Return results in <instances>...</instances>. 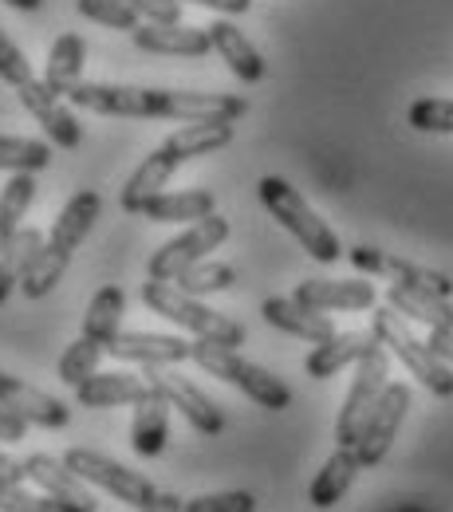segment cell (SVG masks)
Instances as JSON below:
<instances>
[{"label": "cell", "mask_w": 453, "mask_h": 512, "mask_svg": "<svg viewBox=\"0 0 453 512\" xmlns=\"http://www.w3.org/2000/svg\"><path fill=\"white\" fill-rule=\"evenodd\" d=\"M67 103L107 119H174V123H237L249 115V99L213 91H166L130 83H75Z\"/></svg>", "instance_id": "6da1fadb"}, {"label": "cell", "mask_w": 453, "mask_h": 512, "mask_svg": "<svg viewBox=\"0 0 453 512\" xmlns=\"http://www.w3.org/2000/svg\"><path fill=\"white\" fill-rule=\"evenodd\" d=\"M99 213H103V197H99L95 190H79L67 197V205L60 209V217H56L52 229H48L44 253L36 256V264H32L28 276L20 280V292H24L28 300H44V296L64 280L71 256L79 253V245L91 237Z\"/></svg>", "instance_id": "7a4b0ae2"}, {"label": "cell", "mask_w": 453, "mask_h": 512, "mask_svg": "<svg viewBox=\"0 0 453 512\" xmlns=\"http://www.w3.org/2000/svg\"><path fill=\"white\" fill-rule=\"evenodd\" d=\"M257 197H260V205L280 221V229H288V233L300 241V249L312 256V260L335 264V260L343 256V245H339V237L331 233V225L304 201V193L296 190L292 182L268 174V178L257 182Z\"/></svg>", "instance_id": "3957f363"}, {"label": "cell", "mask_w": 453, "mask_h": 512, "mask_svg": "<svg viewBox=\"0 0 453 512\" xmlns=\"http://www.w3.org/2000/svg\"><path fill=\"white\" fill-rule=\"evenodd\" d=\"M142 304H146L154 316H162V320H170L174 327L190 331L194 339L217 343V347H233V351H237V347H245V339H249L245 327L237 320H229V316L205 308L201 296L182 292V288L170 284V280H146V284H142Z\"/></svg>", "instance_id": "277c9868"}, {"label": "cell", "mask_w": 453, "mask_h": 512, "mask_svg": "<svg viewBox=\"0 0 453 512\" xmlns=\"http://www.w3.org/2000/svg\"><path fill=\"white\" fill-rule=\"evenodd\" d=\"M190 363H197L205 375L221 379V383L237 386L245 398H253L260 410H288L292 406V390L284 379H276L272 371L257 367L253 359H245L241 351L233 347H217V343H205V339H194V355Z\"/></svg>", "instance_id": "5b68a950"}, {"label": "cell", "mask_w": 453, "mask_h": 512, "mask_svg": "<svg viewBox=\"0 0 453 512\" xmlns=\"http://www.w3.org/2000/svg\"><path fill=\"white\" fill-rule=\"evenodd\" d=\"M371 331L379 335V343H383L390 355H394L418 383L426 386L430 394L453 398V367L442 359V355H434V347H430L426 339H418V335L410 331L406 316H398L390 304L387 308H375Z\"/></svg>", "instance_id": "8992f818"}, {"label": "cell", "mask_w": 453, "mask_h": 512, "mask_svg": "<svg viewBox=\"0 0 453 512\" xmlns=\"http://www.w3.org/2000/svg\"><path fill=\"white\" fill-rule=\"evenodd\" d=\"M64 465L75 473V477H83L87 485L111 493L115 501H123V505H130V509H146V505L158 497V489H154L150 477L134 473V469H127L123 461L107 457V453L71 446V449H64Z\"/></svg>", "instance_id": "52a82bcc"}, {"label": "cell", "mask_w": 453, "mask_h": 512, "mask_svg": "<svg viewBox=\"0 0 453 512\" xmlns=\"http://www.w3.org/2000/svg\"><path fill=\"white\" fill-rule=\"evenodd\" d=\"M390 383V351L379 343L375 351H367L359 363H355V379L351 390L339 406V418H335V446H355L359 442V430L367 422V414L375 410V402L383 398V390Z\"/></svg>", "instance_id": "ba28073f"}, {"label": "cell", "mask_w": 453, "mask_h": 512, "mask_svg": "<svg viewBox=\"0 0 453 512\" xmlns=\"http://www.w3.org/2000/svg\"><path fill=\"white\" fill-rule=\"evenodd\" d=\"M229 241V221L221 213H209L205 221L190 225L186 233H178L174 241H166L158 253L146 260V280H178L190 264L205 260L209 253H217Z\"/></svg>", "instance_id": "9c48e42d"}, {"label": "cell", "mask_w": 453, "mask_h": 512, "mask_svg": "<svg viewBox=\"0 0 453 512\" xmlns=\"http://www.w3.org/2000/svg\"><path fill=\"white\" fill-rule=\"evenodd\" d=\"M406 410H410V386L387 383L383 398H379L375 410L367 414V422H363V430H359V442H355L363 469L383 465V457L390 453L398 430H402V422H406Z\"/></svg>", "instance_id": "30bf717a"}, {"label": "cell", "mask_w": 453, "mask_h": 512, "mask_svg": "<svg viewBox=\"0 0 453 512\" xmlns=\"http://www.w3.org/2000/svg\"><path fill=\"white\" fill-rule=\"evenodd\" d=\"M146 379L170 398V406L194 426L197 434L217 438V434L225 430V414H221V406H217L201 386L190 383L186 375H178L174 367H146Z\"/></svg>", "instance_id": "8fae6325"}, {"label": "cell", "mask_w": 453, "mask_h": 512, "mask_svg": "<svg viewBox=\"0 0 453 512\" xmlns=\"http://www.w3.org/2000/svg\"><path fill=\"white\" fill-rule=\"evenodd\" d=\"M351 264L367 276H383L390 284H406V288H422V292H434V296H453V280L446 272H434V268H422L406 256L383 253V249H371V245H355L351 249Z\"/></svg>", "instance_id": "7c38bea8"}, {"label": "cell", "mask_w": 453, "mask_h": 512, "mask_svg": "<svg viewBox=\"0 0 453 512\" xmlns=\"http://www.w3.org/2000/svg\"><path fill=\"white\" fill-rule=\"evenodd\" d=\"M16 95H20L24 111L44 127V134H48L60 150H75V146L83 142V127H79V119L71 115V103H67L64 95H56L44 79H28L24 87H16Z\"/></svg>", "instance_id": "4fadbf2b"}, {"label": "cell", "mask_w": 453, "mask_h": 512, "mask_svg": "<svg viewBox=\"0 0 453 512\" xmlns=\"http://www.w3.org/2000/svg\"><path fill=\"white\" fill-rule=\"evenodd\" d=\"M107 355H115L119 363H142V367H178L194 355V343L182 335H158V331H119Z\"/></svg>", "instance_id": "5bb4252c"}, {"label": "cell", "mask_w": 453, "mask_h": 512, "mask_svg": "<svg viewBox=\"0 0 453 512\" xmlns=\"http://www.w3.org/2000/svg\"><path fill=\"white\" fill-rule=\"evenodd\" d=\"M24 469H28V481H32L40 493H48V497H56V501H67L71 509H79V512L99 509L91 485L67 469L64 457H52V453H28V457H24Z\"/></svg>", "instance_id": "9a60e30c"}, {"label": "cell", "mask_w": 453, "mask_h": 512, "mask_svg": "<svg viewBox=\"0 0 453 512\" xmlns=\"http://www.w3.org/2000/svg\"><path fill=\"white\" fill-rule=\"evenodd\" d=\"M300 304L316 308V312H375L379 308V292L367 280H300L292 292Z\"/></svg>", "instance_id": "2e32d148"}, {"label": "cell", "mask_w": 453, "mask_h": 512, "mask_svg": "<svg viewBox=\"0 0 453 512\" xmlns=\"http://www.w3.org/2000/svg\"><path fill=\"white\" fill-rule=\"evenodd\" d=\"M134 48L138 52H150V56H190L201 60L213 52V40H209V28H190V24H138L130 32Z\"/></svg>", "instance_id": "e0dca14e"}, {"label": "cell", "mask_w": 453, "mask_h": 512, "mask_svg": "<svg viewBox=\"0 0 453 512\" xmlns=\"http://www.w3.org/2000/svg\"><path fill=\"white\" fill-rule=\"evenodd\" d=\"M260 316L272 323L276 331H284V335H296V339H304V343H327L331 335H335V320L327 316V312H316V308H308V304H300L296 296H268L264 304H260Z\"/></svg>", "instance_id": "ac0fdd59"}, {"label": "cell", "mask_w": 453, "mask_h": 512, "mask_svg": "<svg viewBox=\"0 0 453 512\" xmlns=\"http://www.w3.org/2000/svg\"><path fill=\"white\" fill-rule=\"evenodd\" d=\"M379 347V335L375 331H335L327 343H316L304 359V371L308 379H335L343 367H355L367 351Z\"/></svg>", "instance_id": "d6986e66"}, {"label": "cell", "mask_w": 453, "mask_h": 512, "mask_svg": "<svg viewBox=\"0 0 453 512\" xmlns=\"http://www.w3.org/2000/svg\"><path fill=\"white\" fill-rule=\"evenodd\" d=\"M0 402H4L12 414H20L28 426L64 430L67 422H71V410H67V402H60L56 394H48V390H40V386L16 379V375H8V383L0 386Z\"/></svg>", "instance_id": "ffe728a7"}, {"label": "cell", "mask_w": 453, "mask_h": 512, "mask_svg": "<svg viewBox=\"0 0 453 512\" xmlns=\"http://www.w3.org/2000/svg\"><path fill=\"white\" fill-rule=\"evenodd\" d=\"M154 386V383H150ZM170 398L154 386L142 402H134V418H130V449L146 461L162 457V449L170 442Z\"/></svg>", "instance_id": "44dd1931"}, {"label": "cell", "mask_w": 453, "mask_h": 512, "mask_svg": "<svg viewBox=\"0 0 453 512\" xmlns=\"http://www.w3.org/2000/svg\"><path fill=\"white\" fill-rule=\"evenodd\" d=\"M154 386L146 375H130V371H95L91 379L75 386V402L87 410H107V406H134L150 394Z\"/></svg>", "instance_id": "7402d4cb"}, {"label": "cell", "mask_w": 453, "mask_h": 512, "mask_svg": "<svg viewBox=\"0 0 453 512\" xmlns=\"http://www.w3.org/2000/svg\"><path fill=\"white\" fill-rule=\"evenodd\" d=\"M209 40H213V52L229 64V71H233L241 83H260V79H264V71H268V67H264V56H260L257 44H253L233 20H225V16L213 20V24H209Z\"/></svg>", "instance_id": "603a6c76"}, {"label": "cell", "mask_w": 453, "mask_h": 512, "mask_svg": "<svg viewBox=\"0 0 453 512\" xmlns=\"http://www.w3.org/2000/svg\"><path fill=\"white\" fill-rule=\"evenodd\" d=\"M363 473V461H359V449L355 446H335V453L327 457L324 465H320V473L312 477V489H308V501L316 505V509H335L347 493H351V485H355V477Z\"/></svg>", "instance_id": "cb8c5ba5"}, {"label": "cell", "mask_w": 453, "mask_h": 512, "mask_svg": "<svg viewBox=\"0 0 453 512\" xmlns=\"http://www.w3.org/2000/svg\"><path fill=\"white\" fill-rule=\"evenodd\" d=\"M182 162L166 150V146H158V150H150L146 158H142V166L134 170L127 178V186L119 193V205H123V213H142L146 209V201H154L158 193L166 190V182L174 178V170H178Z\"/></svg>", "instance_id": "d4e9b609"}, {"label": "cell", "mask_w": 453, "mask_h": 512, "mask_svg": "<svg viewBox=\"0 0 453 512\" xmlns=\"http://www.w3.org/2000/svg\"><path fill=\"white\" fill-rule=\"evenodd\" d=\"M209 213H217V197L209 190H162L154 201H146L142 217L158 221V225H197Z\"/></svg>", "instance_id": "484cf974"}, {"label": "cell", "mask_w": 453, "mask_h": 512, "mask_svg": "<svg viewBox=\"0 0 453 512\" xmlns=\"http://www.w3.org/2000/svg\"><path fill=\"white\" fill-rule=\"evenodd\" d=\"M387 304L398 316L422 323L430 331H453V304L446 296H434V292H422V288H406V284H390Z\"/></svg>", "instance_id": "4316f807"}, {"label": "cell", "mask_w": 453, "mask_h": 512, "mask_svg": "<svg viewBox=\"0 0 453 512\" xmlns=\"http://www.w3.org/2000/svg\"><path fill=\"white\" fill-rule=\"evenodd\" d=\"M123 316H127V292L119 284H103L91 296L87 312H83V335L103 343V347H111L119 339V331H123Z\"/></svg>", "instance_id": "83f0119b"}, {"label": "cell", "mask_w": 453, "mask_h": 512, "mask_svg": "<svg viewBox=\"0 0 453 512\" xmlns=\"http://www.w3.org/2000/svg\"><path fill=\"white\" fill-rule=\"evenodd\" d=\"M44 233L24 225L20 233H12L4 245H0V304L8 300L12 288H20V280L28 276V268L36 264V256L44 253Z\"/></svg>", "instance_id": "f1b7e54d"}, {"label": "cell", "mask_w": 453, "mask_h": 512, "mask_svg": "<svg viewBox=\"0 0 453 512\" xmlns=\"http://www.w3.org/2000/svg\"><path fill=\"white\" fill-rule=\"evenodd\" d=\"M233 142V123H186V127H178L162 146L186 166V162H194V158H205V154H213V150H225Z\"/></svg>", "instance_id": "f546056e"}, {"label": "cell", "mask_w": 453, "mask_h": 512, "mask_svg": "<svg viewBox=\"0 0 453 512\" xmlns=\"http://www.w3.org/2000/svg\"><path fill=\"white\" fill-rule=\"evenodd\" d=\"M83 64H87V40L75 36V32H64V36L52 44V52H48L44 83H48L56 95L67 99V91H71L75 83H83Z\"/></svg>", "instance_id": "4dcf8cb0"}, {"label": "cell", "mask_w": 453, "mask_h": 512, "mask_svg": "<svg viewBox=\"0 0 453 512\" xmlns=\"http://www.w3.org/2000/svg\"><path fill=\"white\" fill-rule=\"evenodd\" d=\"M32 201H36V182H32V174H12L8 186L0 190V245H4L12 233L24 229V217H28Z\"/></svg>", "instance_id": "1f68e13d"}, {"label": "cell", "mask_w": 453, "mask_h": 512, "mask_svg": "<svg viewBox=\"0 0 453 512\" xmlns=\"http://www.w3.org/2000/svg\"><path fill=\"white\" fill-rule=\"evenodd\" d=\"M48 162H52V146L48 142L0 134V170H8V174H36Z\"/></svg>", "instance_id": "d6a6232c"}, {"label": "cell", "mask_w": 453, "mask_h": 512, "mask_svg": "<svg viewBox=\"0 0 453 512\" xmlns=\"http://www.w3.org/2000/svg\"><path fill=\"white\" fill-rule=\"evenodd\" d=\"M103 355H107V347H103V343H95V339L79 335L75 343H67L64 355H60V363H56V375H60V383L79 386L83 379H91V375L99 371Z\"/></svg>", "instance_id": "836d02e7"}, {"label": "cell", "mask_w": 453, "mask_h": 512, "mask_svg": "<svg viewBox=\"0 0 453 512\" xmlns=\"http://www.w3.org/2000/svg\"><path fill=\"white\" fill-rule=\"evenodd\" d=\"M182 292H190V296H213V292H225V288H233L237 284V272L225 264V260H197L190 264L178 280H174Z\"/></svg>", "instance_id": "e575fe53"}, {"label": "cell", "mask_w": 453, "mask_h": 512, "mask_svg": "<svg viewBox=\"0 0 453 512\" xmlns=\"http://www.w3.org/2000/svg\"><path fill=\"white\" fill-rule=\"evenodd\" d=\"M75 8L91 24H103V28H115V32H134L142 24V16L134 12V4H127V0H79Z\"/></svg>", "instance_id": "d590c367"}, {"label": "cell", "mask_w": 453, "mask_h": 512, "mask_svg": "<svg viewBox=\"0 0 453 512\" xmlns=\"http://www.w3.org/2000/svg\"><path fill=\"white\" fill-rule=\"evenodd\" d=\"M0 512H79L48 493H28L24 481H0Z\"/></svg>", "instance_id": "8d00e7d4"}, {"label": "cell", "mask_w": 453, "mask_h": 512, "mask_svg": "<svg viewBox=\"0 0 453 512\" xmlns=\"http://www.w3.org/2000/svg\"><path fill=\"white\" fill-rule=\"evenodd\" d=\"M406 123L422 134H453V99H414Z\"/></svg>", "instance_id": "74e56055"}, {"label": "cell", "mask_w": 453, "mask_h": 512, "mask_svg": "<svg viewBox=\"0 0 453 512\" xmlns=\"http://www.w3.org/2000/svg\"><path fill=\"white\" fill-rule=\"evenodd\" d=\"M182 512H257V497L245 489H229V493H201L194 501H186Z\"/></svg>", "instance_id": "f35d334b"}, {"label": "cell", "mask_w": 453, "mask_h": 512, "mask_svg": "<svg viewBox=\"0 0 453 512\" xmlns=\"http://www.w3.org/2000/svg\"><path fill=\"white\" fill-rule=\"evenodd\" d=\"M0 79L8 83V87H24L28 79H36L32 75V64H28V56L12 44V36L0 28Z\"/></svg>", "instance_id": "ab89813d"}, {"label": "cell", "mask_w": 453, "mask_h": 512, "mask_svg": "<svg viewBox=\"0 0 453 512\" xmlns=\"http://www.w3.org/2000/svg\"><path fill=\"white\" fill-rule=\"evenodd\" d=\"M146 24H182V0H127Z\"/></svg>", "instance_id": "60d3db41"}, {"label": "cell", "mask_w": 453, "mask_h": 512, "mask_svg": "<svg viewBox=\"0 0 453 512\" xmlns=\"http://www.w3.org/2000/svg\"><path fill=\"white\" fill-rule=\"evenodd\" d=\"M24 434H28V422L0 402V442H24Z\"/></svg>", "instance_id": "b9f144b4"}, {"label": "cell", "mask_w": 453, "mask_h": 512, "mask_svg": "<svg viewBox=\"0 0 453 512\" xmlns=\"http://www.w3.org/2000/svg\"><path fill=\"white\" fill-rule=\"evenodd\" d=\"M182 4H201V8H209L217 16H245L253 8V0H182Z\"/></svg>", "instance_id": "7bdbcfd3"}, {"label": "cell", "mask_w": 453, "mask_h": 512, "mask_svg": "<svg viewBox=\"0 0 453 512\" xmlns=\"http://www.w3.org/2000/svg\"><path fill=\"white\" fill-rule=\"evenodd\" d=\"M0 481H28V469H24V461L8 457L4 449H0Z\"/></svg>", "instance_id": "ee69618b"}, {"label": "cell", "mask_w": 453, "mask_h": 512, "mask_svg": "<svg viewBox=\"0 0 453 512\" xmlns=\"http://www.w3.org/2000/svg\"><path fill=\"white\" fill-rule=\"evenodd\" d=\"M182 509H186V501H182L178 493H158L146 509H138V512H182Z\"/></svg>", "instance_id": "f6af8a7d"}, {"label": "cell", "mask_w": 453, "mask_h": 512, "mask_svg": "<svg viewBox=\"0 0 453 512\" xmlns=\"http://www.w3.org/2000/svg\"><path fill=\"white\" fill-rule=\"evenodd\" d=\"M426 343L434 347V355H442V359L453 367V331H430V339H426Z\"/></svg>", "instance_id": "bcb514c9"}, {"label": "cell", "mask_w": 453, "mask_h": 512, "mask_svg": "<svg viewBox=\"0 0 453 512\" xmlns=\"http://www.w3.org/2000/svg\"><path fill=\"white\" fill-rule=\"evenodd\" d=\"M375 512H446L442 505H430V501H394V505H383Z\"/></svg>", "instance_id": "7dc6e473"}, {"label": "cell", "mask_w": 453, "mask_h": 512, "mask_svg": "<svg viewBox=\"0 0 453 512\" xmlns=\"http://www.w3.org/2000/svg\"><path fill=\"white\" fill-rule=\"evenodd\" d=\"M4 4H8V8H20V12H36L44 0H4Z\"/></svg>", "instance_id": "c3c4849f"}, {"label": "cell", "mask_w": 453, "mask_h": 512, "mask_svg": "<svg viewBox=\"0 0 453 512\" xmlns=\"http://www.w3.org/2000/svg\"><path fill=\"white\" fill-rule=\"evenodd\" d=\"M4 383H8V371H0V386H4Z\"/></svg>", "instance_id": "681fc988"}]
</instances>
